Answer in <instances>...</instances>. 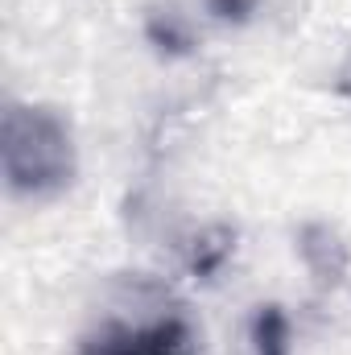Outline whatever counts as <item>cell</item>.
Segmentation results:
<instances>
[{
  "label": "cell",
  "instance_id": "obj_2",
  "mask_svg": "<svg viewBox=\"0 0 351 355\" xmlns=\"http://www.w3.org/2000/svg\"><path fill=\"white\" fill-rule=\"evenodd\" d=\"M186 347H190V327L178 314H162L145 322L112 318L83 339L79 355H182Z\"/></svg>",
  "mask_w": 351,
  "mask_h": 355
},
{
  "label": "cell",
  "instance_id": "obj_1",
  "mask_svg": "<svg viewBox=\"0 0 351 355\" xmlns=\"http://www.w3.org/2000/svg\"><path fill=\"white\" fill-rule=\"evenodd\" d=\"M0 166L12 194L46 198L67 190L79 170L71 124L50 107L8 103L0 120Z\"/></svg>",
  "mask_w": 351,
  "mask_h": 355
},
{
  "label": "cell",
  "instance_id": "obj_7",
  "mask_svg": "<svg viewBox=\"0 0 351 355\" xmlns=\"http://www.w3.org/2000/svg\"><path fill=\"white\" fill-rule=\"evenodd\" d=\"M207 8L219 21H248L257 12V0H207Z\"/></svg>",
  "mask_w": 351,
  "mask_h": 355
},
{
  "label": "cell",
  "instance_id": "obj_5",
  "mask_svg": "<svg viewBox=\"0 0 351 355\" xmlns=\"http://www.w3.org/2000/svg\"><path fill=\"white\" fill-rule=\"evenodd\" d=\"M252 347L257 355H289V322L277 306H261L252 322Z\"/></svg>",
  "mask_w": 351,
  "mask_h": 355
},
{
  "label": "cell",
  "instance_id": "obj_6",
  "mask_svg": "<svg viewBox=\"0 0 351 355\" xmlns=\"http://www.w3.org/2000/svg\"><path fill=\"white\" fill-rule=\"evenodd\" d=\"M149 37H153V42H157L162 50H186V33L178 29V25L170 21V17H166V21L157 17V21L149 25Z\"/></svg>",
  "mask_w": 351,
  "mask_h": 355
},
{
  "label": "cell",
  "instance_id": "obj_3",
  "mask_svg": "<svg viewBox=\"0 0 351 355\" xmlns=\"http://www.w3.org/2000/svg\"><path fill=\"white\" fill-rule=\"evenodd\" d=\"M302 257L323 281H339V272L348 268V248L335 240L331 227H306L302 232Z\"/></svg>",
  "mask_w": 351,
  "mask_h": 355
},
{
  "label": "cell",
  "instance_id": "obj_4",
  "mask_svg": "<svg viewBox=\"0 0 351 355\" xmlns=\"http://www.w3.org/2000/svg\"><path fill=\"white\" fill-rule=\"evenodd\" d=\"M236 236L228 232V227H215V232H207V236H198L194 240V252H190V268H194V277H215L223 261L232 257V244Z\"/></svg>",
  "mask_w": 351,
  "mask_h": 355
}]
</instances>
